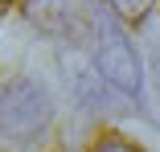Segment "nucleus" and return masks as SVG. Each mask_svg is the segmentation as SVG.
<instances>
[{
  "mask_svg": "<svg viewBox=\"0 0 160 152\" xmlns=\"http://www.w3.org/2000/svg\"><path fill=\"white\" fill-rule=\"evenodd\" d=\"M107 4H111L127 25H140V21L148 17V8H152V0H107Z\"/></svg>",
  "mask_w": 160,
  "mask_h": 152,
  "instance_id": "f03ea898",
  "label": "nucleus"
},
{
  "mask_svg": "<svg viewBox=\"0 0 160 152\" xmlns=\"http://www.w3.org/2000/svg\"><path fill=\"white\" fill-rule=\"evenodd\" d=\"M4 8H8V0H0V13H4Z\"/></svg>",
  "mask_w": 160,
  "mask_h": 152,
  "instance_id": "20e7f679",
  "label": "nucleus"
},
{
  "mask_svg": "<svg viewBox=\"0 0 160 152\" xmlns=\"http://www.w3.org/2000/svg\"><path fill=\"white\" fill-rule=\"evenodd\" d=\"M90 152H140V148H136V144H127V140H119V136H103Z\"/></svg>",
  "mask_w": 160,
  "mask_h": 152,
  "instance_id": "7ed1b4c3",
  "label": "nucleus"
},
{
  "mask_svg": "<svg viewBox=\"0 0 160 152\" xmlns=\"http://www.w3.org/2000/svg\"><path fill=\"white\" fill-rule=\"evenodd\" d=\"M99 66H103V74H107V82H115L119 90H140V62L132 58V49H127V41H119V37H111L107 45H103V58H99Z\"/></svg>",
  "mask_w": 160,
  "mask_h": 152,
  "instance_id": "f257e3e1",
  "label": "nucleus"
}]
</instances>
